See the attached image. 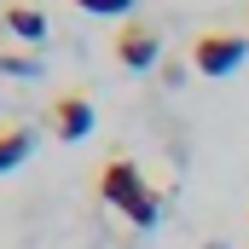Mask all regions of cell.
<instances>
[{"mask_svg":"<svg viewBox=\"0 0 249 249\" xmlns=\"http://www.w3.org/2000/svg\"><path fill=\"white\" fill-rule=\"evenodd\" d=\"M47 116H53V133H58L64 145L87 139V133H93V122H99V116H93V99H87V93H58Z\"/></svg>","mask_w":249,"mask_h":249,"instance_id":"277c9868","label":"cell"},{"mask_svg":"<svg viewBox=\"0 0 249 249\" xmlns=\"http://www.w3.org/2000/svg\"><path fill=\"white\" fill-rule=\"evenodd\" d=\"M203 249H226V244H203Z\"/></svg>","mask_w":249,"mask_h":249,"instance_id":"9c48e42d","label":"cell"},{"mask_svg":"<svg viewBox=\"0 0 249 249\" xmlns=\"http://www.w3.org/2000/svg\"><path fill=\"white\" fill-rule=\"evenodd\" d=\"M29 151H35V133H29L23 122L0 127V174H12L18 162H29Z\"/></svg>","mask_w":249,"mask_h":249,"instance_id":"8992f818","label":"cell"},{"mask_svg":"<svg viewBox=\"0 0 249 249\" xmlns=\"http://www.w3.org/2000/svg\"><path fill=\"white\" fill-rule=\"evenodd\" d=\"M110 53L139 75V70H157V58H162V29L157 23H139V18H127L122 29H116V41H110Z\"/></svg>","mask_w":249,"mask_h":249,"instance_id":"3957f363","label":"cell"},{"mask_svg":"<svg viewBox=\"0 0 249 249\" xmlns=\"http://www.w3.org/2000/svg\"><path fill=\"white\" fill-rule=\"evenodd\" d=\"M244 58H249V35H232V29H209L191 41L197 75H232V70H244Z\"/></svg>","mask_w":249,"mask_h":249,"instance_id":"7a4b0ae2","label":"cell"},{"mask_svg":"<svg viewBox=\"0 0 249 249\" xmlns=\"http://www.w3.org/2000/svg\"><path fill=\"white\" fill-rule=\"evenodd\" d=\"M81 12H93V18H127L133 12V0H75Z\"/></svg>","mask_w":249,"mask_h":249,"instance_id":"52a82bcc","label":"cell"},{"mask_svg":"<svg viewBox=\"0 0 249 249\" xmlns=\"http://www.w3.org/2000/svg\"><path fill=\"white\" fill-rule=\"evenodd\" d=\"M99 197H105L110 209H122V214H127V226H139V232H151V226L162 220V191H151V186H145L139 162H133V157H122V151H110V157H105Z\"/></svg>","mask_w":249,"mask_h":249,"instance_id":"6da1fadb","label":"cell"},{"mask_svg":"<svg viewBox=\"0 0 249 249\" xmlns=\"http://www.w3.org/2000/svg\"><path fill=\"white\" fill-rule=\"evenodd\" d=\"M0 70H6V75H35L41 64H35V58H18V53H0Z\"/></svg>","mask_w":249,"mask_h":249,"instance_id":"ba28073f","label":"cell"},{"mask_svg":"<svg viewBox=\"0 0 249 249\" xmlns=\"http://www.w3.org/2000/svg\"><path fill=\"white\" fill-rule=\"evenodd\" d=\"M0 23H6L18 41H35V47L47 41V12H41V6H18V0H12V6L0 12Z\"/></svg>","mask_w":249,"mask_h":249,"instance_id":"5b68a950","label":"cell"}]
</instances>
